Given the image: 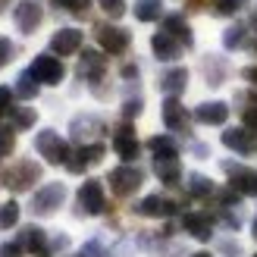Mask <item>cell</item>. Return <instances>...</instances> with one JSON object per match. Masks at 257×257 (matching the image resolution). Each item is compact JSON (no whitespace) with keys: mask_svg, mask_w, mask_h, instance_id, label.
<instances>
[{"mask_svg":"<svg viewBox=\"0 0 257 257\" xmlns=\"http://www.w3.org/2000/svg\"><path fill=\"white\" fill-rule=\"evenodd\" d=\"M191 257H210V254L207 251H198V254H191Z\"/></svg>","mask_w":257,"mask_h":257,"instance_id":"obj_46","label":"cell"},{"mask_svg":"<svg viewBox=\"0 0 257 257\" xmlns=\"http://www.w3.org/2000/svg\"><path fill=\"white\" fill-rule=\"evenodd\" d=\"M13 19H16L19 32L22 35H32L44 19V10H41V0H19L16 10H13Z\"/></svg>","mask_w":257,"mask_h":257,"instance_id":"obj_5","label":"cell"},{"mask_svg":"<svg viewBox=\"0 0 257 257\" xmlns=\"http://www.w3.org/2000/svg\"><path fill=\"white\" fill-rule=\"evenodd\" d=\"M145 182V176H141L138 166H116V170L110 173V188L116 198H128L132 191H138V185Z\"/></svg>","mask_w":257,"mask_h":257,"instance_id":"obj_4","label":"cell"},{"mask_svg":"<svg viewBox=\"0 0 257 257\" xmlns=\"http://www.w3.org/2000/svg\"><path fill=\"white\" fill-rule=\"evenodd\" d=\"M79 47H82V32L79 29H60L54 38H50V50L60 54V57H69Z\"/></svg>","mask_w":257,"mask_h":257,"instance_id":"obj_11","label":"cell"},{"mask_svg":"<svg viewBox=\"0 0 257 257\" xmlns=\"http://www.w3.org/2000/svg\"><path fill=\"white\" fill-rule=\"evenodd\" d=\"M97 41H100V47H104L107 54H122L132 38H128L125 29H116V25H100V29H97Z\"/></svg>","mask_w":257,"mask_h":257,"instance_id":"obj_10","label":"cell"},{"mask_svg":"<svg viewBox=\"0 0 257 257\" xmlns=\"http://www.w3.org/2000/svg\"><path fill=\"white\" fill-rule=\"evenodd\" d=\"M38 94V79L32 72H22L19 79H16V97H22V100H32Z\"/></svg>","mask_w":257,"mask_h":257,"instance_id":"obj_27","label":"cell"},{"mask_svg":"<svg viewBox=\"0 0 257 257\" xmlns=\"http://www.w3.org/2000/svg\"><path fill=\"white\" fill-rule=\"evenodd\" d=\"M10 60H13V44L7 41V38H0V66H7Z\"/></svg>","mask_w":257,"mask_h":257,"instance_id":"obj_41","label":"cell"},{"mask_svg":"<svg viewBox=\"0 0 257 257\" xmlns=\"http://www.w3.org/2000/svg\"><path fill=\"white\" fill-rule=\"evenodd\" d=\"M138 113H141V100H138V97H132V100H125V104H122V116H125V119L138 116Z\"/></svg>","mask_w":257,"mask_h":257,"instance_id":"obj_38","label":"cell"},{"mask_svg":"<svg viewBox=\"0 0 257 257\" xmlns=\"http://www.w3.org/2000/svg\"><path fill=\"white\" fill-rule=\"evenodd\" d=\"M29 72H32L41 85H60V82H63V63H60L57 57H50V54L35 57V63H32Z\"/></svg>","mask_w":257,"mask_h":257,"instance_id":"obj_6","label":"cell"},{"mask_svg":"<svg viewBox=\"0 0 257 257\" xmlns=\"http://www.w3.org/2000/svg\"><path fill=\"white\" fill-rule=\"evenodd\" d=\"M10 110H13V91L10 88H0V116L10 113Z\"/></svg>","mask_w":257,"mask_h":257,"instance_id":"obj_39","label":"cell"},{"mask_svg":"<svg viewBox=\"0 0 257 257\" xmlns=\"http://www.w3.org/2000/svg\"><path fill=\"white\" fill-rule=\"evenodd\" d=\"M151 47H154V54H157L160 60H176L179 54H182V44H179L173 35H166V32L154 35L151 38Z\"/></svg>","mask_w":257,"mask_h":257,"instance_id":"obj_17","label":"cell"},{"mask_svg":"<svg viewBox=\"0 0 257 257\" xmlns=\"http://www.w3.org/2000/svg\"><path fill=\"white\" fill-rule=\"evenodd\" d=\"M79 204L85 213H104V185L97 182V179H88V182H82L79 188Z\"/></svg>","mask_w":257,"mask_h":257,"instance_id":"obj_7","label":"cell"},{"mask_svg":"<svg viewBox=\"0 0 257 257\" xmlns=\"http://www.w3.org/2000/svg\"><path fill=\"white\" fill-rule=\"evenodd\" d=\"M82 75H91V82H100V75H104V57L97 50H85L82 54Z\"/></svg>","mask_w":257,"mask_h":257,"instance_id":"obj_21","label":"cell"},{"mask_svg":"<svg viewBox=\"0 0 257 257\" xmlns=\"http://www.w3.org/2000/svg\"><path fill=\"white\" fill-rule=\"evenodd\" d=\"M245 79H257V66L254 69H245Z\"/></svg>","mask_w":257,"mask_h":257,"instance_id":"obj_44","label":"cell"},{"mask_svg":"<svg viewBox=\"0 0 257 257\" xmlns=\"http://www.w3.org/2000/svg\"><path fill=\"white\" fill-rule=\"evenodd\" d=\"M154 173L160 176V182L176 185V182H179V176H182V166H179L176 157H173V160H157V163H154Z\"/></svg>","mask_w":257,"mask_h":257,"instance_id":"obj_22","label":"cell"},{"mask_svg":"<svg viewBox=\"0 0 257 257\" xmlns=\"http://www.w3.org/2000/svg\"><path fill=\"white\" fill-rule=\"evenodd\" d=\"M223 170L232 179V188L238 195H257V170L248 166H235V163H223Z\"/></svg>","mask_w":257,"mask_h":257,"instance_id":"obj_8","label":"cell"},{"mask_svg":"<svg viewBox=\"0 0 257 257\" xmlns=\"http://www.w3.org/2000/svg\"><path fill=\"white\" fill-rule=\"evenodd\" d=\"M57 7H66V10H72V13H85V7L91 4V0H54Z\"/></svg>","mask_w":257,"mask_h":257,"instance_id":"obj_36","label":"cell"},{"mask_svg":"<svg viewBox=\"0 0 257 257\" xmlns=\"http://www.w3.org/2000/svg\"><path fill=\"white\" fill-rule=\"evenodd\" d=\"M97 4H100V10H104L110 19H119L125 13V0H97Z\"/></svg>","mask_w":257,"mask_h":257,"instance_id":"obj_34","label":"cell"},{"mask_svg":"<svg viewBox=\"0 0 257 257\" xmlns=\"http://www.w3.org/2000/svg\"><path fill=\"white\" fill-rule=\"evenodd\" d=\"M38 179H41V166H38L35 160H19V163L4 176V185H7L10 191H29Z\"/></svg>","mask_w":257,"mask_h":257,"instance_id":"obj_3","label":"cell"},{"mask_svg":"<svg viewBox=\"0 0 257 257\" xmlns=\"http://www.w3.org/2000/svg\"><path fill=\"white\" fill-rule=\"evenodd\" d=\"M204 72H207V85H223V79H226V63H216L213 66V60H207L204 63Z\"/></svg>","mask_w":257,"mask_h":257,"instance_id":"obj_30","label":"cell"},{"mask_svg":"<svg viewBox=\"0 0 257 257\" xmlns=\"http://www.w3.org/2000/svg\"><path fill=\"white\" fill-rule=\"evenodd\" d=\"M254 238H257V223H254Z\"/></svg>","mask_w":257,"mask_h":257,"instance_id":"obj_48","label":"cell"},{"mask_svg":"<svg viewBox=\"0 0 257 257\" xmlns=\"http://www.w3.org/2000/svg\"><path fill=\"white\" fill-rule=\"evenodd\" d=\"M16 223H19V204L16 201L0 204V229H13Z\"/></svg>","mask_w":257,"mask_h":257,"instance_id":"obj_29","label":"cell"},{"mask_svg":"<svg viewBox=\"0 0 257 257\" xmlns=\"http://www.w3.org/2000/svg\"><path fill=\"white\" fill-rule=\"evenodd\" d=\"M163 32H166V35H173L182 47H191V29L185 25V19H182V16H166Z\"/></svg>","mask_w":257,"mask_h":257,"instance_id":"obj_19","label":"cell"},{"mask_svg":"<svg viewBox=\"0 0 257 257\" xmlns=\"http://www.w3.org/2000/svg\"><path fill=\"white\" fill-rule=\"evenodd\" d=\"M248 7V0H210V13L213 16H232L235 10Z\"/></svg>","mask_w":257,"mask_h":257,"instance_id":"obj_28","label":"cell"},{"mask_svg":"<svg viewBox=\"0 0 257 257\" xmlns=\"http://www.w3.org/2000/svg\"><path fill=\"white\" fill-rule=\"evenodd\" d=\"M82 257H107L104 248H100V241H88V245L82 248Z\"/></svg>","mask_w":257,"mask_h":257,"instance_id":"obj_40","label":"cell"},{"mask_svg":"<svg viewBox=\"0 0 257 257\" xmlns=\"http://www.w3.org/2000/svg\"><path fill=\"white\" fill-rule=\"evenodd\" d=\"M201 4H204V0H188V7H191V10H198Z\"/></svg>","mask_w":257,"mask_h":257,"instance_id":"obj_45","label":"cell"},{"mask_svg":"<svg viewBox=\"0 0 257 257\" xmlns=\"http://www.w3.org/2000/svg\"><path fill=\"white\" fill-rule=\"evenodd\" d=\"M13 125L16 128H32L35 125V110L32 107H16L13 110Z\"/></svg>","mask_w":257,"mask_h":257,"instance_id":"obj_31","label":"cell"},{"mask_svg":"<svg viewBox=\"0 0 257 257\" xmlns=\"http://www.w3.org/2000/svg\"><path fill=\"white\" fill-rule=\"evenodd\" d=\"M223 145L229 151H235V154H251L254 151V138H251V132H241V128H226Z\"/></svg>","mask_w":257,"mask_h":257,"instance_id":"obj_18","label":"cell"},{"mask_svg":"<svg viewBox=\"0 0 257 257\" xmlns=\"http://www.w3.org/2000/svg\"><path fill=\"white\" fill-rule=\"evenodd\" d=\"M188 191H191L195 198H210V195H213V185H210L207 176L191 173V176H188Z\"/></svg>","mask_w":257,"mask_h":257,"instance_id":"obj_26","label":"cell"},{"mask_svg":"<svg viewBox=\"0 0 257 257\" xmlns=\"http://www.w3.org/2000/svg\"><path fill=\"white\" fill-rule=\"evenodd\" d=\"M35 151L41 154L47 163H54V166L69 160V148H66V141H63L57 132H50V128H44V132H38V135H35Z\"/></svg>","mask_w":257,"mask_h":257,"instance_id":"obj_1","label":"cell"},{"mask_svg":"<svg viewBox=\"0 0 257 257\" xmlns=\"http://www.w3.org/2000/svg\"><path fill=\"white\" fill-rule=\"evenodd\" d=\"M16 245L22 251H29V254H38V257H50V248H47V235H44V229H38V226H25L22 232H19V241Z\"/></svg>","mask_w":257,"mask_h":257,"instance_id":"obj_9","label":"cell"},{"mask_svg":"<svg viewBox=\"0 0 257 257\" xmlns=\"http://www.w3.org/2000/svg\"><path fill=\"white\" fill-rule=\"evenodd\" d=\"M13 148H16V135H13V128H0V157H10Z\"/></svg>","mask_w":257,"mask_h":257,"instance_id":"obj_35","label":"cell"},{"mask_svg":"<svg viewBox=\"0 0 257 257\" xmlns=\"http://www.w3.org/2000/svg\"><path fill=\"white\" fill-rule=\"evenodd\" d=\"M63 201H66V185H63V182H47V185H41V188L35 191L32 210H35L38 216H50Z\"/></svg>","mask_w":257,"mask_h":257,"instance_id":"obj_2","label":"cell"},{"mask_svg":"<svg viewBox=\"0 0 257 257\" xmlns=\"http://www.w3.org/2000/svg\"><path fill=\"white\" fill-rule=\"evenodd\" d=\"M88 166H91V160H88L85 148H82V151H75V154H69V160H66V170H69V173H85Z\"/></svg>","mask_w":257,"mask_h":257,"instance_id":"obj_33","label":"cell"},{"mask_svg":"<svg viewBox=\"0 0 257 257\" xmlns=\"http://www.w3.org/2000/svg\"><path fill=\"white\" fill-rule=\"evenodd\" d=\"M148 148L157 154V160H173V157H176V141L166 138V135H154V138L148 141Z\"/></svg>","mask_w":257,"mask_h":257,"instance_id":"obj_24","label":"cell"},{"mask_svg":"<svg viewBox=\"0 0 257 257\" xmlns=\"http://www.w3.org/2000/svg\"><path fill=\"white\" fill-rule=\"evenodd\" d=\"M185 85H188V69H182V66L166 69V72L160 75V91H163L166 97H179V94L185 91Z\"/></svg>","mask_w":257,"mask_h":257,"instance_id":"obj_14","label":"cell"},{"mask_svg":"<svg viewBox=\"0 0 257 257\" xmlns=\"http://www.w3.org/2000/svg\"><path fill=\"white\" fill-rule=\"evenodd\" d=\"M122 75H125V79H135L138 69H135V66H125V69H122Z\"/></svg>","mask_w":257,"mask_h":257,"instance_id":"obj_43","label":"cell"},{"mask_svg":"<svg viewBox=\"0 0 257 257\" xmlns=\"http://www.w3.org/2000/svg\"><path fill=\"white\" fill-rule=\"evenodd\" d=\"M185 229H188V232L195 235L198 241H207L210 232H213L210 216H204V213H188V216H185Z\"/></svg>","mask_w":257,"mask_h":257,"instance_id":"obj_20","label":"cell"},{"mask_svg":"<svg viewBox=\"0 0 257 257\" xmlns=\"http://www.w3.org/2000/svg\"><path fill=\"white\" fill-rule=\"evenodd\" d=\"M4 7H7V0H0V13H4Z\"/></svg>","mask_w":257,"mask_h":257,"instance_id":"obj_47","label":"cell"},{"mask_svg":"<svg viewBox=\"0 0 257 257\" xmlns=\"http://www.w3.org/2000/svg\"><path fill=\"white\" fill-rule=\"evenodd\" d=\"M19 245H0V257H19Z\"/></svg>","mask_w":257,"mask_h":257,"instance_id":"obj_42","label":"cell"},{"mask_svg":"<svg viewBox=\"0 0 257 257\" xmlns=\"http://www.w3.org/2000/svg\"><path fill=\"white\" fill-rule=\"evenodd\" d=\"M241 122H245L248 132H257V107H248L245 113H241Z\"/></svg>","mask_w":257,"mask_h":257,"instance_id":"obj_37","label":"cell"},{"mask_svg":"<svg viewBox=\"0 0 257 257\" xmlns=\"http://www.w3.org/2000/svg\"><path fill=\"white\" fill-rule=\"evenodd\" d=\"M163 16V4L160 0H138L135 4V19L138 22H154Z\"/></svg>","mask_w":257,"mask_h":257,"instance_id":"obj_23","label":"cell"},{"mask_svg":"<svg viewBox=\"0 0 257 257\" xmlns=\"http://www.w3.org/2000/svg\"><path fill=\"white\" fill-rule=\"evenodd\" d=\"M245 35H248V29H241V25H232V29L223 35V44H226L229 50H235V47L245 44Z\"/></svg>","mask_w":257,"mask_h":257,"instance_id":"obj_32","label":"cell"},{"mask_svg":"<svg viewBox=\"0 0 257 257\" xmlns=\"http://www.w3.org/2000/svg\"><path fill=\"white\" fill-rule=\"evenodd\" d=\"M195 119L204 122V125H223L229 119V107L220 104V100H210V104H201L195 110Z\"/></svg>","mask_w":257,"mask_h":257,"instance_id":"obj_16","label":"cell"},{"mask_svg":"<svg viewBox=\"0 0 257 257\" xmlns=\"http://www.w3.org/2000/svg\"><path fill=\"white\" fill-rule=\"evenodd\" d=\"M173 210H176V204L170 198H163V195H148L145 201L135 204V213L138 216H170Z\"/></svg>","mask_w":257,"mask_h":257,"instance_id":"obj_12","label":"cell"},{"mask_svg":"<svg viewBox=\"0 0 257 257\" xmlns=\"http://www.w3.org/2000/svg\"><path fill=\"white\" fill-rule=\"evenodd\" d=\"M254 257H257V254H254Z\"/></svg>","mask_w":257,"mask_h":257,"instance_id":"obj_49","label":"cell"},{"mask_svg":"<svg viewBox=\"0 0 257 257\" xmlns=\"http://www.w3.org/2000/svg\"><path fill=\"white\" fill-rule=\"evenodd\" d=\"M163 122H166V128H173V132H182V128L188 125V113H185V107L179 104L176 97L163 100Z\"/></svg>","mask_w":257,"mask_h":257,"instance_id":"obj_15","label":"cell"},{"mask_svg":"<svg viewBox=\"0 0 257 257\" xmlns=\"http://www.w3.org/2000/svg\"><path fill=\"white\" fill-rule=\"evenodd\" d=\"M94 128H100V122H97L94 116H79V119L72 122V138H75V141H85L88 135H97Z\"/></svg>","mask_w":257,"mask_h":257,"instance_id":"obj_25","label":"cell"},{"mask_svg":"<svg viewBox=\"0 0 257 257\" xmlns=\"http://www.w3.org/2000/svg\"><path fill=\"white\" fill-rule=\"evenodd\" d=\"M113 148H116V154H119L122 160H135V157H138L141 145H138V138H135V132H132V125H119V128H116Z\"/></svg>","mask_w":257,"mask_h":257,"instance_id":"obj_13","label":"cell"}]
</instances>
